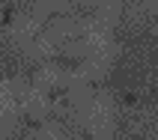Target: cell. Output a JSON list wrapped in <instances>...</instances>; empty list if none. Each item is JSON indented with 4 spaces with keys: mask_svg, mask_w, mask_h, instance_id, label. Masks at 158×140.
I'll list each match as a JSON object with an SVG mask.
<instances>
[{
    "mask_svg": "<svg viewBox=\"0 0 158 140\" xmlns=\"http://www.w3.org/2000/svg\"><path fill=\"white\" fill-rule=\"evenodd\" d=\"M119 60L107 75V87H114L123 98H155V72H158V36L119 42Z\"/></svg>",
    "mask_w": 158,
    "mask_h": 140,
    "instance_id": "obj_1",
    "label": "cell"
},
{
    "mask_svg": "<svg viewBox=\"0 0 158 140\" xmlns=\"http://www.w3.org/2000/svg\"><path fill=\"white\" fill-rule=\"evenodd\" d=\"M33 140H89V137L75 119L48 116L42 122H33Z\"/></svg>",
    "mask_w": 158,
    "mask_h": 140,
    "instance_id": "obj_3",
    "label": "cell"
},
{
    "mask_svg": "<svg viewBox=\"0 0 158 140\" xmlns=\"http://www.w3.org/2000/svg\"><path fill=\"white\" fill-rule=\"evenodd\" d=\"M24 122L27 119H24V110L18 105V98L9 96L6 89H0V140H9Z\"/></svg>",
    "mask_w": 158,
    "mask_h": 140,
    "instance_id": "obj_4",
    "label": "cell"
},
{
    "mask_svg": "<svg viewBox=\"0 0 158 140\" xmlns=\"http://www.w3.org/2000/svg\"><path fill=\"white\" fill-rule=\"evenodd\" d=\"M125 98L107 84H96L89 101L78 110V122L89 140H116Z\"/></svg>",
    "mask_w": 158,
    "mask_h": 140,
    "instance_id": "obj_2",
    "label": "cell"
},
{
    "mask_svg": "<svg viewBox=\"0 0 158 140\" xmlns=\"http://www.w3.org/2000/svg\"><path fill=\"white\" fill-rule=\"evenodd\" d=\"M6 75H9V72H6V66H3V60H0V80L6 78Z\"/></svg>",
    "mask_w": 158,
    "mask_h": 140,
    "instance_id": "obj_6",
    "label": "cell"
},
{
    "mask_svg": "<svg viewBox=\"0 0 158 140\" xmlns=\"http://www.w3.org/2000/svg\"><path fill=\"white\" fill-rule=\"evenodd\" d=\"M48 15H87V0H36Z\"/></svg>",
    "mask_w": 158,
    "mask_h": 140,
    "instance_id": "obj_5",
    "label": "cell"
}]
</instances>
